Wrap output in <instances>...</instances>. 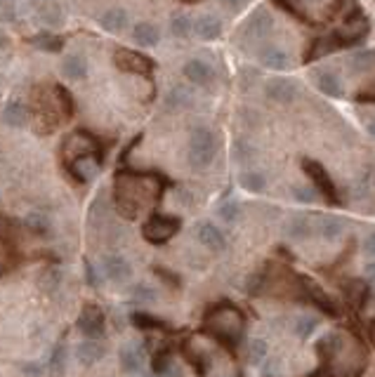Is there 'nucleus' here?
I'll return each instance as SVG.
<instances>
[{"mask_svg":"<svg viewBox=\"0 0 375 377\" xmlns=\"http://www.w3.org/2000/svg\"><path fill=\"white\" fill-rule=\"evenodd\" d=\"M215 156H218V137L206 125H198L189 135V151H186V160H189L191 170H206L213 165Z\"/></svg>","mask_w":375,"mask_h":377,"instance_id":"1","label":"nucleus"},{"mask_svg":"<svg viewBox=\"0 0 375 377\" xmlns=\"http://www.w3.org/2000/svg\"><path fill=\"white\" fill-rule=\"evenodd\" d=\"M78 330L85 340H102L107 333V316L97 304H85L78 316Z\"/></svg>","mask_w":375,"mask_h":377,"instance_id":"2","label":"nucleus"},{"mask_svg":"<svg viewBox=\"0 0 375 377\" xmlns=\"http://www.w3.org/2000/svg\"><path fill=\"white\" fill-rule=\"evenodd\" d=\"M99 271L111 283H128L132 278V264L119 252H107L99 259Z\"/></svg>","mask_w":375,"mask_h":377,"instance_id":"3","label":"nucleus"},{"mask_svg":"<svg viewBox=\"0 0 375 377\" xmlns=\"http://www.w3.org/2000/svg\"><path fill=\"white\" fill-rule=\"evenodd\" d=\"M180 229V219L177 217H161V214H154L149 222L144 224V236L151 243H163L168 239H173Z\"/></svg>","mask_w":375,"mask_h":377,"instance_id":"4","label":"nucleus"},{"mask_svg":"<svg viewBox=\"0 0 375 377\" xmlns=\"http://www.w3.org/2000/svg\"><path fill=\"white\" fill-rule=\"evenodd\" d=\"M114 62L121 71H128V73L151 75V71H154V62H151L149 57L139 55V52H132V50H119L114 57Z\"/></svg>","mask_w":375,"mask_h":377,"instance_id":"5","label":"nucleus"},{"mask_svg":"<svg viewBox=\"0 0 375 377\" xmlns=\"http://www.w3.org/2000/svg\"><path fill=\"white\" fill-rule=\"evenodd\" d=\"M297 83L290 78H281V75H277V78H269L265 83V95L267 100L277 102V104H290L293 100L297 97Z\"/></svg>","mask_w":375,"mask_h":377,"instance_id":"6","label":"nucleus"},{"mask_svg":"<svg viewBox=\"0 0 375 377\" xmlns=\"http://www.w3.org/2000/svg\"><path fill=\"white\" fill-rule=\"evenodd\" d=\"M196 239L201 243L206 250H213V252H220L227 248V236L225 231L220 229L218 224L213 222H201L196 226Z\"/></svg>","mask_w":375,"mask_h":377,"instance_id":"7","label":"nucleus"},{"mask_svg":"<svg viewBox=\"0 0 375 377\" xmlns=\"http://www.w3.org/2000/svg\"><path fill=\"white\" fill-rule=\"evenodd\" d=\"M182 73L191 85H198V88H208L215 80V68L203 59H189L182 66Z\"/></svg>","mask_w":375,"mask_h":377,"instance_id":"8","label":"nucleus"},{"mask_svg":"<svg viewBox=\"0 0 375 377\" xmlns=\"http://www.w3.org/2000/svg\"><path fill=\"white\" fill-rule=\"evenodd\" d=\"M119 361L125 375H139L144 368V351L137 342H125L119 351Z\"/></svg>","mask_w":375,"mask_h":377,"instance_id":"9","label":"nucleus"},{"mask_svg":"<svg viewBox=\"0 0 375 377\" xmlns=\"http://www.w3.org/2000/svg\"><path fill=\"white\" fill-rule=\"evenodd\" d=\"M304 170L309 172L312 182L316 184V191H321L328 203H338L335 184H333V179L328 177V172L324 170V167H321L319 163H312V160H304Z\"/></svg>","mask_w":375,"mask_h":377,"instance_id":"10","label":"nucleus"},{"mask_svg":"<svg viewBox=\"0 0 375 377\" xmlns=\"http://www.w3.org/2000/svg\"><path fill=\"white\" fill-rule=\"evenodd\" d=\"M107 356V344L102 340H85L76 347V358L80 365H95L97 361Z\"/></svg>","mask_w":375,"mask_h":377,"instance_id":"11","label":"nucleus"},{"mask_svg":"<svg viewBox=\"0 0 375 377\" xmlns=\"http://www.w3.org/2000/svg\"><path fill=\"white\" fill-rule=\"evenodd\" d=\"M3 120L8 127L21 130V127H26L28 120H31V111H28V107L24 102L12 100V102H8V107L3 109Z\"/></svg>","mask_w":375,"mask_h":377,"instance_id":"12","label":"nucleus"},{"mask_svg":"<svg viewBox=\"0 0 375 377\" xmlns=\"http://www.w3.org/2000/svg\"><path fill=\"white\" fill-rule=\"evenodd\" d=\"M132 38L139 48H156L161 43V28L154 21H139L132 28Z\"/></svg>","mask_w":375,"mask_h":377,"instance_id":"13","label":"nucleus"},{"mask_svg":"<svg viewBox=\"0 0 375 377\" xmlns=\"http://www.w3.org/2000/svg\"><path fill=\"white\" fill-rule=\"evenodd\" d=\"M163 104H166L168 111H182V109H189L191 104H194V92L186 88V85H175V88H170Z\"/></svg>","mask_w":375,"mask_h":377,"instance_id":"14","label":"nucleus"},{"mask_svg":"<svg viewBox=\"0 0 375 377\" xmlns=\"http://www.w3.org/2000/svg\"><path fill=\"white\" fill-rule=\"evenodd\" d=\"M128 24H130V15H128V10H123V8H111L99 17V26L109 33H121Z\"/></svg>","mask_w":375,"mask_h":377,"instance_id":"15","label":"nucleus"},{"mask_svg":"<svg viewBox=\"0 0 375 377\" xmlns=\"http://www.w3.org/2000/svg\"><path fill=\"white\" fill-rule=\"evenodd\" d=\"M260 62L262 66L272 68V71H284V68H288V52L277 48V45H267V48L260 50Z\"/></svg>","mask_w":375,"mask_h":377,"instance_id":"16","label":"nucleus"},{"mask_svg":"<svg viewBox=\"0 0 375 377\" xmlns=\"http://www.w3.org/2000/svg\"><path fill=\"white\" fill-rule=\"evenodd\" d=\"M194 31L201 40H218L222 36V21L215 15H203L196 19Z\"/></svg>","mask_w":375,"mask_h":377,"instance_id":"17","label":"nucleus"},{"mask_svg":"<svg viewBox=\"0 0 375 377\" xmlns=\"http://www.w3.org/2000/svg\"><path fill=\"white\" fill-rule=\"evenodd\" d=\"M274 26V19L269 17V12H265V10H257V12H253V17L248 19V24H245V33L253 38H265L269 31H272Z\"/></svg>","mask_w":375,"mask_h":377,"instance_id":"18","label":"nucleus"},{"mask_svg":"<svg viewBox=\"0 0 375 377\" xmlns=\"http://www.w3.org/2000/svg\"><path fill=\"white\" fill-rule=\"evenodd\" d=\"M71 170L80 182H90V179L99 172V163L90 154H80L78 158L71 160Z\"/></svg>","mask_w":375,"mask_h":377,"instance_id":"19","label":"nucleus"},{"mask_svg":"<svg viewBox=\"0 0 375 377\" xmlns=\"http://www.w3.org/2000/svg\"><path fill=\"white\" fill-rule=\"evenodd\" d=\"M312 231H314L312 219L304 217V214H295V217H290L288 222H286V234H288L290 239H295V241L309 239V236H312Z\"/></svg>","mask_w":375,"mask_h":377,"instance_id":"20","label":"nucleus"},{"mask_svg":"<svg viewBox=\"0 0 375 377\" xmlns=\"http://www.w3.org/2000/svg\"><path fill=\"white\" fill-rule=\"evenodd\" d=\"M154 373L158 377H180L182 370H180V363L175 361L173 353L163 351V353H156L154 356Z\"/></svg>","mask_w":375,"mask_h":377,"instance_id":"21","label":"nucleus"},{"mask_svg":"<svg viewBox=\"0 0 375 377\" xmlns=\"http://www.w3.org/2000/svg\"><path fill=\"white\" fill-rule=\"evenodd\" d=\"M62 73L67 80H83L87 75V62L80 55H69L62 64Z\"/></svg>","mask_w":375,"mask_h":377,"instance_id":"22","label":"nucleus"},{"mask_svg":"<svg viewBox=\"0 0 375 377\" xmlns=\"http://www.w3.org/2000/svg\"><path fill=\"white\" fill-rule=\"evenodd\" d=\"M67 365H69L67 347H64L62 342H57L55 349H52V351H50V356H48V373L60 377V375L67 373Z\"/></svg>","mask_w":375,"mask_h":377,"instance_id":"23","label":"nucleus"},{"mask_svg":"<svg viewBox=\"0 0 375 377\" xmlns=\"http://www.w3.org/2000/svg\"><path fill=\"white\" fill-rule=\"evenodd\" d=\"M316 229H319V234L324 236L326 241H335L342 236L345 224L340 222L338 217H333V214H324V217L316 219Z\"/></svg>","mask_w":375,"mask_h":377,"instance_id":"24","label":"nucleus"},{"mask_svg":"<svg viewBox=\"0 0 375 377\" xmlns=\"http://www.w3.org/2000/svg\"><path fill=\"white\" fill-rule=\"evenodd\" d=\"M316 351H319L321 358H326V361H335L340 356V351H342V344H340V335L338 333H328L324 338L319 340V347H316Z\"/></svg>","mask_w":375,"mask_h":377,"instance_id":"25","label":"nucleus"},{"mask_svg":"<svg viewBox=\"0 0 375 377\" xmlns=\"http://www.w3.org/2000/svg\"><path fill=\"white\" fill-rule=\"evenodd\" d=\"M38 19L48 26H60L64 21V12L55 0H48V3H38Z\"/></svg>","mask_w":375,"mask_h":377,"instance_id":"26","label":"nucleus"},{"mask_svg":"<svg viewBox=\"0 0 375 377\" xmlns=\"http://www.w3.org/2000/svg\"><path fill=\"white\" fill-rule=\"evenodd\" d=\"M238 184H241L245 191H250V194H260V191H265L267 187V177L265 172L260 170H243L241 175H238Z\"/></svg>","mask_w":375,"mask_h":377,"instance_id":"27","label":"nucleus"},{"mask_svg":"<svg viewBox=\"0 0 375 377\" xmlns=\"http://www.w3.org/2000/svg\"><path fill=\"white\" fill-rule=\"evenodd\" d=\"M316 88L328 97L342 95V83H340V78L335 73H328V71H321L319 75H316Z\"/></svg>","mask_w":375,"mask_h":377,"instance_id":"28","label":"nucleus"},{"mask_svg":"<svg viewBox=\"0 0 375 377\" xmlns=\"http://www.w3.org/2000/svg\"><path fill=\"white\" fill-rule=\"evenodd\" d=\"M24 224H26V229H28V231H33L36 236H48V234H50V229H52L48 214H45V212H38V210L28 212V214H26V219H24Z\"/></svg>","mask_w":375,"mask_h":377,"instance_id":"29","label":"nucleus"},{"mask_svg":"<svg viewBox=\"0 0 375 377\" xmlns=\"http://www.w3.org/2000/svg\"><path fill=\"white\" fill-rule=\"evenodd\" d=\"M191 31H194V21H191L189 15H175L173 19H170V33H173L175 38L186 40L191 36Z\"/></svg>","mask_w":375,"mask_h":377,"instance_id":"30","label":"nucleus"},{"mask_svg":"<svg viewBox=\"0 0 375 377\" xmlns=\"http://www.w3.org/2000/svg\"><path fill=\"white\" fill-rule=\"evenodd\" d=\"M130 297H132V302H137V304L149 306V304H156V302H158V290L154 286L137 283V286L130 290Z\"/></svg>","mask_w":375,"mask_h":377,"instance_id":"31","label":"nucleus"},{"mask_svg":"<svg viewBox=\"0 0 375 377\" xmlns=\"http://www.w3.org/2000/svg\"><path fill=\"white\" fill-rule=\"evenodd\" d=\"M245 356H248V361L253 363V365H260V363H265L267 358H269V347H267V342L265 340H250L248 342V351H245Z\"/></svg>","mask_w":375,"mask_h":377,"instance_id":"32","label":"nucleus"},{"mask_svg":"<svg viewBox=\"0 0 375 377\" xmlns=\"http://www.w3.org/2000/svg\"><path fill=\"white\" fill-rule=\"evenodd\" d=\"M316 328H319V318L316 316H309V314H302L295 318V335L300 340H307L312 338L316 333Z\"/></svg>","mask_w":375,"mask_h":377,"instance_id":"33","label":"nucleus"},{"mask_svg":"<svg viewBox=\"0 0 375 377\" xmlns=\"http://www.w3.org/2000/svg\"><path fill=\"white\" fill-rule=\"evenodd\" d=\"M31 43L45 52H60L64 48V40L60 36H52V33H38V36L31 38Z\"/></svg>","mask_w":375,"mask_h":377,"instance_id":"34","label":"nucleus"},{"mask_svg":"<svg viewBox=\"0 0 375 377\" xmlns=\"http://www.w3.org/2000/svg\"><path fill=\"white\" fill-rule=\"evenodd\" d=\"M345 295H347V302L354 309H361L363 300H366V286L359 281H349L347 288H345Z\"/></svg>","mask_w":375,"mask_h":377,"instance_id":"35","label":"nucleus"},{"mask_svg":"<svg viewBox=\"0 0 375 377\" xmlns=\"http://www.w3.org/2000/svg\"><path fill=\"white\" fill-rule=\"evenodd\" d=\"M218 217L222 219L225 224H234L238 217H241V205L236 201H225L222 205L218 208Z\"/></svg>","mask_w":375,"mask_h":377,"instance_id":"36","label":"nucleus"},{"mask_svg":"<svg viewBox=\"0 0 375 377\" xmlns=\"http://www.w3.org/2000/svg\"><path fill=\"white\" fill-rule=\"evenodd\" d=\"M55 100H57V104H60V109H62L64 116H73L76 104H73L71 92H67V90L62 88V85H55Z\"/></svg>","mask_w":375,"mask_h":377,"instance_id":"37","label":"nucleus"},{"mask_svg":"<svg viewBox=\"0 0 375 377\" xmlns=\"http://www.w3.org/2000/svg\"><path fill=\"white\" fill-rule=\"evenodd\" d=\"M40 288L45 290V293H55L57 288L62 286V271L60 269H48L43 276H40Z\"/></svg>","mask_w":375,"mask_h":377,"instance_id":"38","label":"nucleus"},{"mask_svg":"<svg viewBox=\"0 0 375 377\" xmlns=\"http://www.w3.org/2000/svg\"><path fill=\"white\" fill-rule=\"evenodd\" d=\"M260 377H281L279 358H267L265 363H260Z\"/></svg>","mask_w":375,"mask_h":377,"instance_id":"39","label":"nucleus"},{"mask_svg":"<svg viewBox=\"0 0 375 377\" xmlns=\"http://www.w3.org/2000/svg\"><path fill=\"white\" fill-rule=\"evenodd\" d=\"M293 196H295L297 203H304V205H309V203L316 201V191L314 189H307V187H297L295 191H293Z\"/></svg>","mask_w":375,"mask_h":377,"instance_id":"40","label":"nucleus"},{"mask_svg":"<svg viewBox=\"0 0 375 377\" xmlns=\"http://www.w3.org/2000/svg\"><path fill=\"white\" fill-rule=\"evenodd\" d=\"M99 269H95L92 264H85V281H87V286L90 288H99V274H97Z\"/></svg>","mask_w":375,"mask_h":377,"instance_id":"41","label":"nucleus"},{"mask_svg":"<svg viewBox=\"0 0 375 377\" xmlns=\"http://www.w3.org/2000/svg\"><path fill=\"white\" fill-rule=\"evenodd\" d=\"M21 373H24L26 377H40V375H43V365L36 363V361L24 363V365H21Z\"/></svg>","mask_w":375,"mask_h":377,"instance_id":"42","label":"nucleus"},{"mask_svg":"<svg viewBox=\"0 0 375 377\" xmlns=\"http://www.w3.org/2000/svg\"><path fill=\"white\" fill-rule=\"evenodd\" d=\"M363 250L375 257V231H371V234L366 236V241H363Z\"/></svg>","mask_w":375,"mask_h":377,"instance_id":"43","label":"nucleus"},{"mask_svg":"<svg viewBox=\"0 0 375 377\" xmlns=\"http://www.w3.org/2000/svg\"><path fill=\"white\" fill-rule=\"evenodd\" d=\"M222 3H225V5H227V8H229V10H241L245 0H222Z\"/></svg>","mask_w":375,"mask_h":377,"instance_id":"44","label":"nucleus"},{"mask_svg":"<svg viewBox=\"0 0 375 377\" xmlns=\"http://www.w3.org/2000/svg\"><path fill=\"white\" fill-rule=\"evenodd\" d=\"M366 276L371 278V281H375V262H368L366 264Z\"/></svg>","mask_w":375,"mask_h":377,"instance_id":"45","label":"nucleus"},{"mask_svg":"<svg viewBox=\"0 0 375 377\" xmlns=\"http://www.w3.org/2000/svg\"><path fill=\"white\" fill-rule=\"evenodd\" d=\"M366 127H368V132H371V137H375V118H373V120H368Z\"/></svg>","mask_w":375,"mask_h":377,"instance_id":"46","label":"nucleus"},{"mask_svg":"<svg viewBox=\"0 0 375 377\" xmlns=\"http://www.w3.org/2000/svg\"><path fill=\"white\" fill-rule=\"evenodd\" d=\"M0 48H5V38L3 36H0Z\"/></svg>","mask_w":375,"mask_h":377,"instance_id":"47","label":"nucleus"},{"mask_svg":"<svg viewBox=\"0 0 375 377\" xmlns=\"http://www.w3.org/2000/svg\"><path fill=\"white\" fill-rule=\"evenodd\" d=\"M184 3H198V0H184Z\"/></svg>","mask_w":375,"mask_h":377,"instance_id":"48","label":"nucleus"},{"mask_svg":"<svg viewBox=\"0 0 375 377\" xmlns=\"http://www.w3.org/2000/svg\"><path fill=\"white\" fill-rule=\"evenodd\" d=\"M373 335H375V318H373Z\"/></svg>","mask_w":375,"mask_h":377,"instance_id":"49","label":"nucleus"},{"mask_svg":"<svg viewBox=\"0 0 375 377\" xmlns=\"http://www.w3.org/2000/svg\"><path fill=\"white\" fill-rule=\"evenodd\" d=\"M38 3H48V0H38Z\"/></svg>","mask_w":375,"mask_h":377,"instance_id":"50","label":"nucleus"}]
</instances>
